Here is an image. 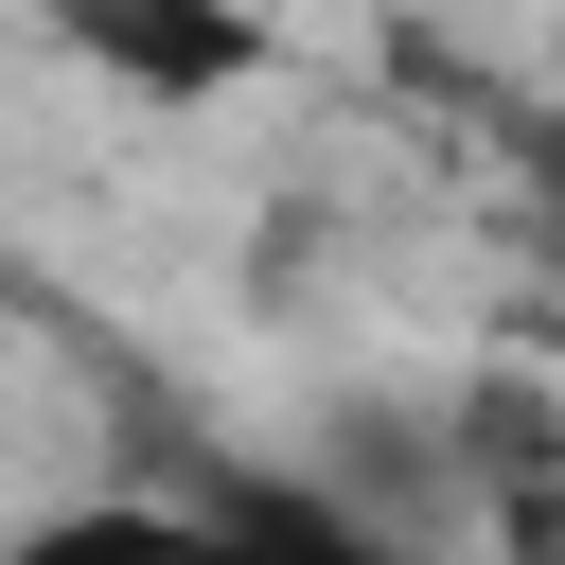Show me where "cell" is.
Returning a JSON list of instances; mask_svg holds the SVG:
<instances>
[{
    "label": "cell",
    "mask_w": 565,
    "mask_h": 565,
    "mask_svg": "<svg viewBox=\"0 0 565 565\" xmlns=\"http://www.w3.org/2000/svg\"><path fill=\"white\" fill-rule=\"evenodd\" d=\"M512 159H530V212H547V247H565V106H530V141H512Z\"/></svg>",
    "instance_id": "obj_3"
},
{
    "label": "cell",
    "mask_w": 565,
    "mask_h": 565,
    "mask_svg": "<svg viewBox=\"0 0 565 565\" xmlns=\"http://www.w3.org/2000/svg\"><path fill=\"white\" fill-rule=\"evenodd\" d=\"M53 71H88L106 106H141V124H212V106H247L265 71H282V18L265 0H0Z\"/></svg>",
    "instance_id": "obj_1"
},
{
    "label": "cell",
    "mask_w": 565,
    "mask_h": 565,
    "mask_svg": "<svg viewBox=\"0 0 565 565\" xmlns=\"http://www.w3.org/2000/svg\"><path fill=\"white\" fill-rule=\"evenodd\" d=\"M0 565H230L212 494L194 477H106V494H53L0 530Z\"/></svg>",
    "instance_id": "obj_2"
}]
</instances>
